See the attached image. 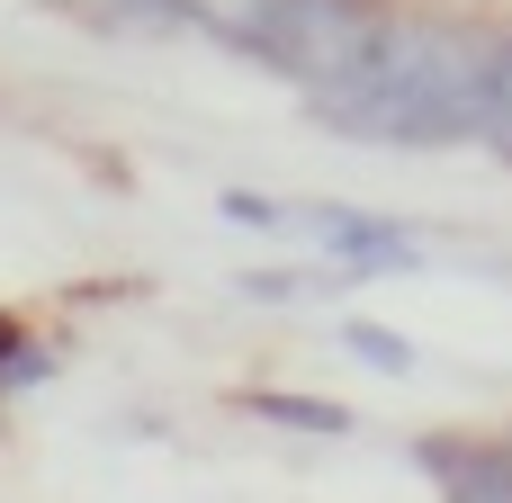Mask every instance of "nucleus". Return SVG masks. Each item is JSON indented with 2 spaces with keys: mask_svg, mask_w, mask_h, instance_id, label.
<instances>
[{
  "mask_svg": "<svg viewBox=\"0 0 512 503\" xmlns=\"http://www.w3.org/2000/svg\"><path fill=\"white\" fill-rule=\"evenodd\" d=\"M512 72V36L504 27H477V18H396L378 27L369 63L315 99L324 126L360 135V144H486L495 126V99H504Z\"/></svg>",
  "mask_w": 512,
  "mask_h": 503,
  "instance_id": "obj_1",
  "label": "nucleus"
},
{
  "mask_svg": "<svg viewBox=\"0 0 512 503\" xmlns=\"http://www.w3.org/2000/svg\"><path fill=\"white\" fill-rule=\"evenodd\" d=\"M378 27H387L378 0H270L252 54H261L279 81H297L306 99H333V90L369 63Z\"/></svg>",
  "mask_w": 512,
  "mask_h": 503,
  "instance_id": "obj_2",
  "label": "nucleus"
},
{
  "mask_svg": "<svg viewBox=\"0 0 512 503\" xmlns=\"http://www.w3.org/2000/svg\"><path fill=\"white\" fill-rule=\"evenodd\" d=\"M288 234L324 243L351 279H360V270H414V261H423V243H414L396 216H360V207H288Z\"/></svg>",
  "mask_w": 512,
  "mask_h": 503,
  "instance_id": "obj_3",
  "label": "nucleus"
},
{
  "mask_svg": "<svg viewBox=\"0 0 512 503\" xmlns=\"http://www.w3.org/2000/svg\"><path fill=\"white\" fill-rule=\"evenodd\" d=\"M414 459L450 503H512V450L495 441H423Z\"/></svg>",
  "mask_w": 512,
  "mask_h": 503,
  "instance_id": "obj_4",
  "label": "nucleus"
},
{
  "mask_svg": "<svg viewBox=\"0 0 512 503\" xmlns=\"http://www.w3.org/2000/svg\"><path fill=\"white\" fill-rule=\"evenodd\" d=\"M243 414H261V423H279V432L351 441V405H333V396H279V387H252V396H243Z\"/></svg>",
  "mask_w": 512,
  "mask_h": 503,
  "instance_id": "obj_5",
  "label": "nucleus"
},
{
  "mask_svg": "<svg viewBox=\"0 0 512 503\" xmlns=\"http://www.w3.org/2000/svg\"><path fill=\"white\" fill-rule=\"evenodd\" d=\"M171 9V27H207V36H225L234 54H252V36H261V18H270V0H162Z\"/></svg>",
  "mask_w": 512,
  "mask_h": 503,
  "instance_id": "obj_6",
  "label": "nucleus"
},
{
  "mask_svg": "<svg viewBox=\"0 0 512 503\" xmlns=\"http://www.w3.org/2000/svg\"><path fill=\"white\" fill-rule=\"evenodd\" d=\"M342 342H351V360H369V369H387V378H414V342H405V333H387V324L351 315V324H342Z\"/></svg>",
  "mask_w": 512,
  "mask_h": 503,
  "instance_id": "obj_7",
  "label": "nucleus"
},
{
  "mask_svg": "<svg viewBox=\"0 0 512 503\" xmlns=\"http://www.w3.org/2000/svg\"><path fill=\"white\" fill-rule=\"evenodd\" d=\"M36 378H45V351L0 315V387H36Z\"/></svg>",
  "mask_w": 512,
  "mask_h": 503,
  "instance_id": "obj_8",
  "label": "nucleus"
},
{
  "mask_svg": "<svg viewBox=\"0 0 512 503\" xmlns=\"http://www.w3.org/2000/svg\"><path fill=\"white\" fill-rule=\"evenodd\" d=\"M486 144H495V162H512V72H504V99H495V126H486Z\"/></svg>",
  "mask_w": 512,
  "mask_h": 503,
  "instance_id": "obj_9",
  "label": "nucleus"
}]
</instances>
